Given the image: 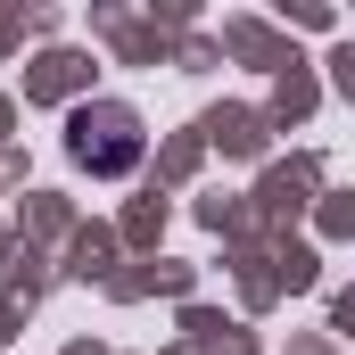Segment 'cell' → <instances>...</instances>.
Returning a JSON list of instances; mask_svg holds the SVG:
<instances>
[{
  "label": "cell",
  "mask_w": 355,
  "mask_h": 355,
  "mask_svg": "<svg viewBox=\"0 0 355 355\" xmlns=\"http://www.w3.org/2000/svg\"><path fill=\"white\" fill-rule=\"evenodd\" d=\"M75 157L99 166V174H124V166L141 157V124H132L124 107H83V116H75Z\"/></svg>",
  "instance_id": "obj_1"
}]
</instances>
